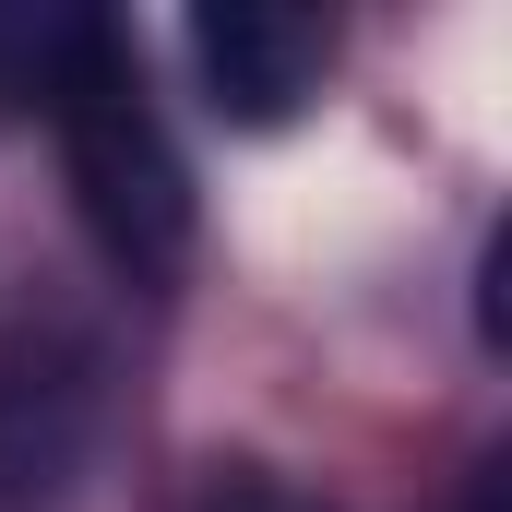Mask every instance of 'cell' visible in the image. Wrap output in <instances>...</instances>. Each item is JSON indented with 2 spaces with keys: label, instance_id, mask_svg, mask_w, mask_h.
<instances>
[{
  "label": "cell",
  "instance_id": "6da1fadb",
  "mask_svg": "<svg viewBox=\"0 0 512 512\" xmlns=\"http://www.w3.org/2000/svg\"><path fill=\"white\" fill-rule=\"evenodd\" d=\"M48 120H60V155H72V191H84V227L108 239L120 274L167 286L179 251H191V179L167 155V131L143 108V72L120 60L108 24H48Z\"/></svg>",
  "mask_w": 512,
  "mask_h": 512
},
{
  "label": "cell",
  "instance_id": "7a4b0ae2",
  "mask_svg": "<svg viewBox=\"0 0 512 512\" xmlns=\"http://www.w3.org/2000/svg\"><path fill=\"white\" fill-rule=\"evenodd\" d=\"M191 60H203V84H215V120L274 131V120L310 108L334 36H322V12H298V0H227V12H191Z\"/></svg>",
  "mask_w": 512,
  "mask_h": 512
}]
</instances>
